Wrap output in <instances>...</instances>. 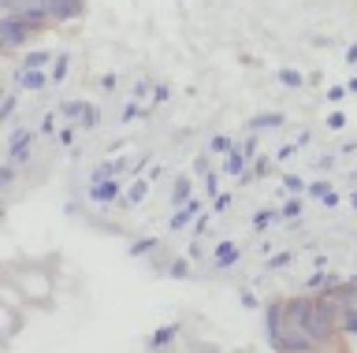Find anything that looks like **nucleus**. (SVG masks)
I'll use <instances>...</instances> for the list:
<instances>
[{"label": "nucleus", "instance_id": "48", "mask_svg": "<svg viewBox=\"0 0 357 353\" xmlns=\"http://www.w3.org/2000/svg\"><path fill=\"white\" fill-rule=\"evenodd\" d=\"M324 208H339V194H335V190L324 197Z\"/></svg>", "mask_w": 357, "mask_h": 353}, {"label": "nucleus", "instance_id": "5", "mask_svg": "<svg viewBox=\"0 0 357 353\" xmlns=\"http://www.w3.org/2000/svg\"><path fill=\"white\" fill-rule=\"evenodd\" d=\"M86 194H89V201H93V205H119V197L127 194V179H123V175H116V179L89 182Z\"/></svg>", "mask_w": 357, "mask_h": 353}, {"label": "nucleus", "instance_id": "24", "mask_svg": "<svg viewBox=\"0 0 357 353\" xmlns=\"http://www.w3.org/2000/svg\"><path fill=\"white\" fill-rule=\"evenodd\" d=\"M279 212H283V219H298L301 212H305V194H290L287 205L279 208Z\"/></svg>", "mask_w": 357, "mask_h": 353}, {"label": "nucleus", "instance_id": "46", "mask_svg": "<svg viewBox=\"0 0 357 353\" xmlns=\"http://www.w3.org/2000/svg\"><path fill=\"white\" fill-rule=\"evenodd\" d=\"M167 97H172V86H164V82H160V86H153V104H164Z\"/></svg>", "mask_w": 357, "mask_h": 353}, {"label": "nucleus", "instance_id": "18", "mask_svg": "<svg viewBox=\"0 0 357 353\" xmlns=\"http://www.w3.org/2000/svg\"><path fill=\"white\" fill-rule=\"evenodd\" d=\"M250 164H253V160L242 157V149L234 146V152H227V157H223V175H234V179H238V175L250 168Z\"/></svg>", "mask_w": 357, "mask_h": 353}, {"label": "nucleus", "instance_id": "45", "mask_svg": "<svg viewBox=\"0 0 357 353\" xmlns=\"http://www.w3.org/2000/svg\"><path fill=\"white\" fill-rule=\"evenodd\" d=\"M272 164H275V157H257V160H253V175L261 179V175H264L268 168H272Z\"/></svg>", "mask_w": 357, "mask_h": 353}, {"label": "nucleus", "instance_id": "50", "mask_svg": "<svg viewBox=\"0 0 357 353\" xmlns=\"http://www.w3.org/2000/svg\"><path fill=\"white\" fill-rule=\"evenodd\" d=\"M346 63H357V45H350V49H346Z\"/></svg>", "mask_w": 357, "mask_h": 353}, {"label": "nucleus", "instance_id": "25", "mask_svg": "<svg viewBox=\"0 0 357 353\" xmlns=\"http://www.w3.org/2000/svg\"><path fill=\"white\" fill-rule=\"evenodd\" d=\"M275 79L283 82L287 90H301V86H305V74L294 71V68H279V71H275Z\"/></svg>", "mask_w": 357, "mask_h": 353}, {"label": "nucleus", "instance_id": "42", "mask_svg": "<svg viewBox=\"0 0 357 353\" xmlns=\"http://www.w3.org/2000/svg\"><path fill=\"white\" fill-rule=\"evenodd\" d=\"M149 93H153L149 79H138V82H134V90H130V97H134V101H142V97H149Z\"/></svg>", "mask_w": 357, "mask_h": 353}, {"label": "nucleus", "instance_id": "4", "mask_svg": "<svg viewBox=\"0 0 357 353\" xmlns=\"http://www.w3.org/2000/svg\"><path fill=\"white\" fill-rule=\"evenodd\" d=\"M33 34H38V30H33L22 15H4V26H0V41H4V49H8V52H11V49H22Z\"/></svg>", "mask_w": 357, "mask_h": 353}, {"label": "nucleus", "instance_id": "11", "mask_svg": "<svg viewBox=\"0 0 357 353\" xmlns=\"http://www.w3.org/2000/svg\"><path fill=\"white\" fill-rule=\"evenodd\" d=\"M238 260H242V249L234 246L231 238H220L216 249H212V268H216V272H227V268H234Z\"/></svg>", "mask_w": 357, "mask_h": 353}, {"label": "nucleus", "instance_id": "14", "mask_svg": "<svg viewBox=\"0 0 357 353\" xmlns=\"http://www.w3.org/2000/svg\"><path fill=\"white\" fill-rule=\"evenodd\" d=\"M190 197H194V179L178 171L175 179H172V208H183V205L190 201Z\"/></svg>", "mask_w": 357, "mask_h": 353}, {"label": "nucleus", "instance_id": "22", "mask_svg": "<svg viewBox=\"0 0 357 353\" xmlns=\"http://www.w3.org/2000/svg\"><path fill=\"white\" fill-rule=\"evenodd\" d=\"M60 119H63L60 112H45L41 123H38V134H41V138H56V134H60V127H63Z\"/></svg>", "mask_w": 357, "mask_h": 353}, {"label": "nucleus", "instance_id": "16", "mask_svg": "<svg viewBox=\"0 0 357 353\" xmlns=\"http://www.w3.org/2000/svg\"><path fill=\"white\" fill-rule=\"evenodd\" d=\"M86 108H89V101H78V97H67V101H60V104H56V112L63 116V123H78V119L86 116Z\"/></svg>", "mask_w": 357, "mask_h": 353}, {"label": "nucleus", "instance_id": "51", "mask_svg": "<svg viewBox=\"0 0 357 353\" xmlns=\"http://www.w3.org/2000/svg\"><path fill=\"white\" fill-rule=\"evenodd\" d=\"M346 90H350V93H357V79H350V86H346Z\"/></svg>", "mask_w": 357, "mask_h": 353}, {"label": "nucleus", "instance_id": "23", "mask_svg": "<svg viewBox=\"0 0 357 353\" xmlns=\"http://www.w3.org/2000/svg\"><path fill=\"white\" fill-rule=\"evenodd\" d=\"M138 116H145V119H149L153 112H149V108H142V104H138V101H134V97H130V101L119 108V123H134V119H138Z\"/></svg>", "mask_w": 357, "mask_h": 353}, {"label": "nucleus", "instance_id": "28", "mask_svg": "<svg viewBox=\"0 0 357 353\" xmlns=\"http://www.w3.org/2000/svg\"><path fill=\"white\" fill-rule=\"evenodd\" d=\"M19 93H22V90H8L4 104H0V116H4L8 123H15V112H19Z\"/></svg>", "mask_w": 357, "mask_h": 353}, {"label": "nucleus", "instance_id": "38", "mask_svg": "<svg viewBox=\"0 0 357 353\" xmlns=\"http://www.w3.org/2000/svg\"><path fill=\"white\" fill-rule=\"evenodd\" d=\"M324 127H328V130H342V127H346V112H339V108H331L328 119H324Z\"/></svg>", "mask_w": 357, "mask_h": 353}, {"label": "nucleus", "instance_id": "20", "mask_svg": "<svg viewBox=\"0 0 357 353\" xmlns=\"http://www.w3.org/2000/svg\"><path fill=\"white\" fill-rule=\"evenodd\" d=\"M160 249V238H153V235H142V238H134L130 242V257H149V253H156Z\"/></svg>", "mask_w": 357, "mask_h": 353}, {"label": "nucleus", "instance_id": "53", "mask_svg": "<svg viewBox=\"0 0 357 353\" xmlns=\"http://www.w3.org/2000/svg\"><path fill=\"white\" fill-rule=\"evenodd\" d=\"M350 179H354V182H357V171H354V175H350Z\"/></svg>", "mask_w": 357, "mask_h": 353}, {"label": "nucleus", "instance_id": "29", "mask_svg": "<svg viewBox=\"0 0 357 353\" xmlns=\"http://www.w3.org/2000/svg\"><path fill=\"white\" fill-rule=\"evenodd\" d=\"M290 264H294V253H290V249H283V253H272L264 268H268V272H283V268H290Z\"/></svg>", "mask_w": 357, "mask_h": 353}, {"label": "nucleus", "instance_id": "10", "mask_svg": "<svg viewBox=\"0 0 357 353\" xmlns=\"http://www.w3.org/2000/svg\"><path fill=\"white\" fill-rule=\"evenodd\" d=\"M283 331H287V308H283V301H268L264 305V338L275 342Z\"/></svg>", "mask_w": 357, "mask_h": 353}, {"label": "nucleus", "instance_id": "43", "mask_svg": "<svg viewBox=\"0 0 357 353\" xmlns=\"http://www.w3.org/2000/svg\"><path fill=\"white\" fill-rule=\"evenodd\" d=\"M208 171H212V168H208V152H197V157H194V175H201V179H205Z\"/></svg>", "mask_w": 357, "mask_h": 353}, {"label": "nucleus", "instance_id": "27", "mask_svg": "<svg viewBox=\"0 0 357 353\" xmlns=\"http://www.w3.org/2000/svg\"><path fill=\"white\" fill-rule=\"evenodd\" d=\"M164 272L172 275V279H190V275H194V268H190V257H175Z\"/></svg>", "mask_w": 357, "mask_h": 353}, {"label": "nucleus", "instance_id": "9", "mask_svg": "<svg viewBox=\"0 0 357 353\" xmlns=\"http://www.w3.org/2000/svg\"><path fill=\"white\" fill-rule=\"evenodd\" d=\"M149 190H153V179H149V175H130L127 194L119 197V208H123V212H127V208H142L145 197H149Z\"/></svg>", "mask_w": 357, "mask_h": 353}, {"label": "nucleus", "instance_id": "47", "mask_svg": "<svg viewBox=\"0 0 357 353\" xmlns=\"http://www.w3.org/2000/svg\"><path fill=\"white\" fill-rule=\"evenodd\" d=\"M238 305H242V308H257L261 301H257V294H253V290H242V294H238Z\"/></svg>", "mask_w": 357, "mask_h": 353}, {"label": "nucleus", "instance_id": "33", "mask_svg": "<svg viewBox=\"0 0 357 353\" xmlns=\"http://www.w3.org/2000/svg\"><path fill=\"white\" fill-rule=\"evenodd\" d=\"M238 149H242V157H250V160L261 157V141H257V134H245V138L238 141Z\"/></svg>", "mask_w": 357, "mask_h": 353}, {"label": "nucleus", "instance_id": "19", "mask_svg": "<svg viewBox=\"0 0 357 353\" xmlns=\"http://www.w3.org/2000/svg\"><path fill=\"white\" fill-rule=\"evenodd\" d=\"M52 60H56L52 49H30L26 56H22L19 68H52Z\"/></svg>", "mask_w": 357, "mask_h": 353}, {"label": "nucleus", "instance_id": "12", "mask_svg": "<svg viewBox=\"0 0 357 353\" xmlns=\"http://www.w3.org/2000/svg\"><path fill=\"white\" fill-rule=\"evenodd\" d=\"M52 23H71V19H82L86 0H49Z\"/></svg>", "mask_w": 357, "mask_h": 353}, {"label": "nucleus", "instance_id": "32", "mask_svg": "<svg viewBox=\"0 0 357 353\" xmlns=\"http://www.w3.org/2000/svg\"><path fill=\"white\" fill-rule=\"evenodd\" d=\"M275 219H283V212H279V208H261V212L253 216V227L261 230V227H268V223H275Z\"/></svg>", "mask_w": 357, "mask_h": 353}, {"label": "nucleus", "instance_id": "26", "mask_svg": "<svg viewBox=\"0 0 357 353\" xmlns=\"http://www.w3.org/2000/svg\"><path fill=\"white\" fill-rule=\"evenodd\" d=\"M100 123H105V112H100L97 104H89V108H86V116L78 119V130H97Z\"/></svg>", "mask_w": 357, "mask_h": 353}, {"label": "nucleus", "instance_id": "49", "mask_svg": "<svg viewBox=\"0 0 357 353\" xmlns=\"http://www.w3.org/2000/svg\"><path fill=\"white\" fill-rule=\"evenodd\" d=\"M190 257H201V238H190Z\"/></svg>", "mask_w": 357, "mask_h": 353}, {"label": "nucleus", "instance_id": "31", "mask_svg": "<svg viewBox=\"0 0 357 353\" xmlns=\"http://www.w3.org/2000/svg\"><path fill=\"white\" fill-rule=\"evenodd\" d=\"M19 164H11V160H4V168H0V186H4V190H11V186H15V179H19Z\"/></svg>", "mask_w": 357, "mask_h": 353}, {"label": "nucleus", "instance_id": "30", "mask_svg": "<svg viewBox=\"0 0 357 353\" xmlns=\"http://www.w3.org/2000/svg\"><path fill=\"white\" fill-rule=\"evenodd\" d=\"M339 331L346 338H357V308H346V313L339 316Z\"/></svg>", "mask_w": 357, "mask_h": 353}, {"label": "nucleus", "instance_id": "15", "mask_svg": "<svg viewBox=\"0 0 357 353\" xmlns=\"http://www.w3.org/2000/svg\"><path fill=\"white\" fill-rule=\"evenodd\" d=\"M283 123H287L283 112H261V116H253L245 127H250V134H257V130H279Z\"/></svg>", "mask_w": 357, "mask_h": 353}, {"label": "nucleus", "instance_id": "21", "mask_svg": "<svg viewBox=\"0 0 357 353\" xmlns=\"http://www.w3.org/2000/svg\"><path fill=\"white\" fill-rule=\"evenodd\" d=\"M52 86H60L67 74H71V52H56V60H52Z\"/></svg>", "mask_w": 357, "mask_h": 353}, {"label": "nucleus", "instance_id": "36", "mask_svg": "<svg viewBox=\"0 0 357 353\" xmlns=\"http://www.w3.org/2000/svg\"><path fill=\"white\" fill-rule=\"evenodd\" d=\"M283 186H287L290 194H305V190H309V182L301 179V175H294V171H290V175H283Z\"/></svg>", "mask_w": 357, "mask_h": 353}, {"label": "nucleus", "instance_id": "35", "mask_svg": "<svg viewBox=\"0 0 357 353\" xmlns=\"http://www.w3.org/2000/svg\"><path fill=\"white\" fill-rule=\"evenodd\" d=\"M75 134H78V123H63V127H60V134H56V146H60V149L75 146Z\"/></svg>", "mask_w": 357, "mask_h": 353}, {"label": "nucleus", "instance_id": "44", "mask_svg": "<svg viewBox=\"0 0 357 353\" xmlns=\"http://www.w3.org/2000/svg\"><path fill=\"white\" fill-rule=\"evenodd\" d=\"M346 93H350V90H346V86H328V93H324V97H328V104H339Z\"/></svg>", "mask_w": 357, "mask_h": 353}, {"label": "nucleus", "instance_id": "13", "mask_svg": "<svg viewBox=\"0 0 357 353\" xmlns=\"http://www.w3.org/2000/svg\"><path fill=\"white\" fill-rule=\"evenodd\" d=\"M178 327H183V324H164V327H156L153 335H149V342H145V346H149V353H164V350L175 342Z\"/></svg>", "mask_w": 357, "mask_h": 353}, {"label": "nucleus", "instance_id": "37", "mask_svg": "<svg viewBox=\"0 0 357 353\" xmlns=\"http://www.w3.org/2000/svg\"><path fill=\"white\" fill-rule=\"evenodd\" d=\"M208 219H212V208H205V212L194 219V238H205L208 235Z\"/></svg>", "mask_w": 357, "mask_h": 353}, {"label": "nucleus", "instance_id": "41", "mask_svg": "<svg viewBox=\"0 0 357 353\" xmlns=\"http://www.w3.org/2000/svg\"><path fill=\"white\" fill-rule=\"evenodd\" d=\"M216 194H220V175H216V171H208V175H205V197L212 201Z\"/></svg>", "mask_w": 357, "mask_h": 353}, {"label": "nucleus", "instance_id": "7", "mask_svg": "<svg viewBox=\"0 0 357 353\" xmlns=\"http://www.w3.org/2000/svg\"><path fill=\"white\" fill-rule=\"evenodd\" d=\"M272 350H275V353H320L317 342H312L305 331H298V327H287L283 335L272 342Z\"/></svg>", "mask_w": 357, "mask_h": 353}, {"label": "nucleus", "instance_id": "6", "mask_svg": "<svg viewBox=\"0 0 357 353\" xmlns=\"http://www.w3.org/2000/svg\"><path fill=\"white\" fill-rule=\"evenodd\" d=\"M205 201H208V197H197V194H194L183 208H175V212L167 216V230H172V235H183L186 227H194V219L205 212Z\"/></svg>", "mask_w": 357, "mask_h": 353}, {"label": "nucleus", "instance_id": "8", "mask_svg": "<svg viewBox=\"0 0 357 353\" xmlns=\"http://www.w3.org/2000/svg\"><path fill=\"white\" fill-rule=\"evenodd\" d=\"M52 86L49 68H15V90L22 93H45Z\"/></svg>", "mask_w": 357, "mask_h": 353}, {"label": "nucleus", "instance_id": "2", "mask_svg": "<svg viewBox=\"0 0 357 353\" xmlns=\"http://www.w3.org/2000/svg\"><path fill=\"white\" fill-rule=\"evenodd\" d=\"M38 130L33 127H22L19 119L15 123H8V138H4V160L19 164V168H26L30 157H33V146H38Z\"/></svg>", "mask_w": 357, "mask_h": 353}, {"label": "nucleus", "instance_id": "1", "mask_svg": "<svg viewBox=\"0 0 357 353\" xmlns=\"http://www.w3.org/2000/svg\"><path fill=\"white\" fill-rule=\"evenodd\" d=\"M287 308V327H298L305 331V335L317 342V346L324 350L328 342L339 335V320H335L328 308H324L317 301V294H298V297H287L283 301Z\"/></svg>", "mask_w": 357, "mask_h": 353}, {"label": "nucleus", "instance_id": "39", "mask_svg": "<svg viewBox=\"0 0 357 353\" xmlns=\"http://www.w3.org/2000/svg\"><path fill=\"white\" fill-rule=\"evenodd\" d=\"M309 197H317V201H324V197L331 194V182H324V179H317V182H309V190H305Z\"/></svg>", "mask_w": 357, "mask_h": 353}, {"label": "nucleus", "instance_id": "17", "mask_svg": "<svg viewBox=\"0 0 357 353\" xmlns=\"http://www.w3.org/2000/svg\"><path fill=\"white\" fill-rule=\"evenodd\" d=\"M234 146H238V141H234L231 134H212L205 141V152L208 157H227V152H234Z\"/></svg>", "mask_w": 357, "mask_h": 353}, {"label": "nucleus", "instance_id": "34", "mask_svg": "<svg viewBox=\"0 0 357 353\" xmlns=\"http://www.w3.org/2000/svg\"><path fill=\"white\" fill-rule=\"evenodd\" d=\"M231 205H234V194H216L212 197V216H223V212H231Z\"/></svg>", "mask_w": 357, "mask_h": 353}, {"label": "nucleus", "instance_id": "40", "mask_svg": "<svg viewBox=\"0 0 357 353\" xmlns=\"http://www.w3.org/2000/svg\"><path fill=\"white\" fill-rule=\"evenodd\" d=\"M272 157H275V164H287V160H294V157H298V146H279Z\"/></svg>", "mask_w": 357, "mask_h": 353}, {"label": "nucleus", "instance_id": "3", "mask_svg": "<svg viewBox=\"0 0 357 353\" xmlns=\"http://www.w3.org/2000/svg\"><path fill=\"white\" fill-rule=\"evenodd\" d=\"M11 283H15L26 297H38V301H49V297H52V275L41 272V268H33V272L22 268V272L11 275Z\"/></svg>", "mask_w": 357, "mask_h": 353}, {"label": "nucleus", "instance_id": "52", "mask_svg": "<svg viewBox=\"0 0 357 353\" xmlns=\"http://www.w3.org/2000/svg\"><path fill=\"white\" fill-rule=\"evenodd\" d=\"M350 208H357V190L350 194Z\"/></svg>", "mask_w": 357, "mask_h": 353}]
</instances>
